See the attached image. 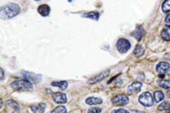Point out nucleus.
<instances>
[{
    "label": "nucleus",
    "mask_w": 170,
    "mask_h": 113,
    "mask_svg": "<svg viewBox=\"0 0 170 113\" xmlns=\"http://www.w3.org/2000/svg\"><path fill=\"white\" fill-rule=\"evenodd\" d=\"M20 12V6L17 4H10L1 8L0 17L2 19H11Z\"/></svg>",
    "instance_id": "f257e3e1"
},
{
    "label": "nucleus",
    "mask_w": 170,
    "mask_h": 113,
    "mask_svg": "<svg viewBox=\"0 0 170 113\" xmlns=\"http://www.w3.org/2000/svg\"><path fill=\"white\" fill-rule=\"evenodd\" d=\"M10 86L16 91H28L32 89V84L28 80H18L12 82Z\"/></svg>",
    "instance_id": "f03ea898"
},
{
    "label": "nucleus",
    "mask_w": 170,
    "mask_h": 113,
    "mask_svg": "<svg viewBox=\"0 0 170 113\" xmlns=\"http://www.w3.org/2000/svg\"><path fill=\"white\" fill-rule=\"evenodd\" d=\"M139 101L141 105H143L144 106H146V107L152 106L153 103H154L152 96H151V94L149 92L143 93L139 97Z\"/></svg>",
    "instance_id": "7ed1b4c3"
},
{
    "label": "nucleus",
    "mask_w": 170,
    "mask_h": 113,
    "mask_svg": "<svg viewBox=\"0 0 170 113\" xmlns=\"http://www.w3.org/2000/svg\"><path fill=\"white\" fill-rule=\"evenodd\" d=\"M117 48L120 53H126L128 52L129 48H131V44L129 41H128L125 38H120L118 41L117 42Z\"/></svg>",
    "instance_id": "20e7f679"
},
{
    "label": "nucleus",
    "mask_w": 170,
    "mask_h": 113,
    "mask_svg": "<svg viewBox=\"0 0 170 113\" xmlns=\"http://www.w3.org/2000/svg\"><path fill=\"white\" fill-rule=\"evenodd\" d=\"M112 103L115 106H125L129 103V98L125 94H118L112 99Z\"/></svg>",
    "instance_id": "39448f33"
},
{
    "label": "nucleus",
    "mask_w": 170,
    "mask_h": 113,
    "mask_svg": "<svg viewBox=\"0 0 170 113\" xmlns=\"http://www.w3.org/2000/svg\"><path fill=\"white\" fill-rule=\"evenodd\" d=\"M156 72L159 74H163V76L169 75L170 74V64L167 62H160L158 65H156Z\"/></svg>",
    "instance_id": "423d86ee"
},
{
    "label": "nucleus",
    "mask_w": 170,
    "mask_h": 113,
    "mask_svg": "<svg viewBox=\"0 0 170 113\" xmlns=\"http://www.w3.org/2000/svg\"><path fill=\"white\" fill-rule=\"evenodd\" d=\"M109 75H110V71H105V72H101L100 74H99V75L95 76L94 77H92L91 79H89V80H88V82H89L90 84L96 83V82H100V81H101L103 79L106 78L107 77H109Z\"/></svg>",
    "instance_id": "0eeeda50"
},
{
    "label": "nucleus",
    "mask_w": 170,
    "mask_h": 113,
    "mask_svg": "<svg viewBox=\"0 0 170 113\" xmlns=\"http://www.w3.org/2000/svg\"><path fill=\"white\" fill-rule=\"evenodd\" d=\"M53 99L54 101L57 104H64L66 102V95L63 93H55L53 94Z\"/></svg>",
    "instance_id": "6e6552de"
},
{
    "label": "nucleus",
    "mask_w": 170,
    "mask_h": 113,
    "mask_svg": "<svg viewBox=\"0 0 170 113\" xmlns=\"http://www.w3.org/2000/svg\"><path fill=\"white\" fill-rule=\"evenodd\" d=\"M23 75L27 78V80L32 81V82H35V83H37L39 82L41 80V77H42L40 75H37V74H34L32 72H24Z\"/></svg>",
    "instance_id": "1a4fd4ad"
},
{
    "label": "nucleus",
    "mask_w": 170,
    "mask_h": 113,
    "mask_svg": "<svg viewBox=\"0 0 170 113\" xmlns=\"http://www.w3.org/2000/svg\"><path fill=\"white\" fill-rule=\"evenodd\" d=\"M141 86H142L141 82H133L131 85L129 86V88H128V92H129V94H134V93L139 92V90L141 89Z\"/></svg>",
    "instance_id": "9d476101"
},
{
    "label": "nucleus",
    "mask_w": 170,
    "mask_h": 113,
    "mask_svg": "<svg viewBox=\"0 0 170 113\" xmlns=\"http://www.w3.org/2000/svg\"><path fill=\"white\" fill-rule=\"evenodd\" d=\"M144 35H145V30H144V28H143L141 26L137 27L135 31L132 33L133 37L135 38L138 41H140V40H141V38H142V37Z\"/></svg>",
    "instance_id": "9b49d317"
},
{
    "label": "nucleus",
    "mask_w": 170,
    "mask_h": 113,
    "mask_svg": "<svg viewBox=\"0 0 170 113\" xmlns=\"http://www.w3.org/2000/svg\"><path fill=\"white\" fill-rule=\"evenodd\" d=\"M37 11L38 13L43 15V16H48L49 15V12H50V8L48 4H42L40 5L38 9H37Z\"/></svg>",
    "instance_id": "f8f14e48"
},
{
    "label": "nucleus",
    "mask_w": 170,
    "mask_h": 113,
    "mask_svg": "<svg viewBox=\"0 0 170 113\" xmlns=\"http://www.w3.org/2000/svg\"><path fill=\"white\" fill-rule=\"evenodd\" d=\"M46 108V105L44 103H41L37 106H31V110L33 111L34 113H44Z\"/></svg>",
    "instance_id": "ddd939ff"
},
{
    "label": "nucleus",
    "mask_w": 170,
    "mask_h": 113,
    "mask_svg": "<svg viewBox=\"0 0 170 113\" xmlns=\"http://www.w3.org/2000/svg\"><path fill=\"white\" fill-rule=\"evenodd\" d=\"M86 103L89 105V106H93V105H99L101 104L102 99L100 98H95V97H90L86 99Z\"/></svg>",
    "instance_id": "4468645a"
},
{
    "label": "nucleus",
    "mask_w": 170,
    "mask_h": 113,
    "mask_svg": "<svg viewBox=\"0 0 170 113\" xmlns=\"http://www.w3.org/2000/svg\"><path fill=\"white\" fill-rule=\"evenodd\" d=\"M162 37L164 40L170 41V27H165L162 31Z\"/></svg>",
    "instance_id": "2eb2a0df"
},
{
    "label": "nucleus",
    "mask_w": 170,
    "mask_h": 113,
    "mask_svg": "<svg viewBox=\"0 0 170 113\" xmlns=\"http://www.w3.org/2000/svg\"><path fill=\"white\" fill-rule=\"evenodd\" d=\"M53 86H56L58 88H60L61 90H65L67 89L68 82L66 81H59V82H53L51 83Z\"/></svg>",
    "instance_id": "dca6fc26"
},
{
    "label": "nucleus",
    "mask_w": 170,
    "mask_h": 113,
    "mask_svg": "<svg viewBox=\"0 0 170 113\" xmlns=\"http://www.w3.org/2000/svg\"><path fill=\"white\" fill-rule=\"evenodd\" d=\"M83 17L89 18V19H93V20H98L100 17V14L98 12H95V11H91V12H88V13H85L83 15Z\"/></svg>",
    "instance_id": "f3484780"
},
{
    "label": "nucleus",
    "mask_w": 170,
    "mask_h": 113,
    "mask_svg": "<svg viewBox=\"0 0 170 113\" xmlns=\"http://www.w3.org/2000/svg\"><path fill=\"white\" fill-rule=\"evenodd\" d=\"M144 51H145V48H143L140 44H138L135 47V48H134V54L137 57H140V56L144 54Z\"/></svg>",
    "instance_id": "a211bd4d"
},
{
    "label": "nucleus",
    "mask_w": 170,
    "mask_h": 113,
    "mask_svg": "<svg viewBox=\"0 0 170 113\" xmlns=\"http://www.w3.org/2000/svg\"><path fill=\"white\" fill-rule=\"evenodd\" d=\"M154 99H155L156 102H160L161 100L164 99V94L161 91H156L154 93Z\"/></svg>",
    "instance_id": "6ab92c4d"
},
{
    "label": "nucleus",
    "mask_w": 170,
    "mask_h": 113,
    "mask_svg": "<svg viewBox=\"0 0 170 113\" xmlns=\"http://www.w3.org/2000/svg\"><path fill=\"white\" fill-rule=\"evenodd\" d=\"M162 10H163V13H168L170 11V0H167L165 2H163V5H162Z\"/></svg>",
    "instance_id": "aec40b11"
},
{
    "label": "nucleus",
    "mask_w": 170,
    "mask_h": 113,
    "mask_svg": "<svg viewBox=\"0 0 170 113\" xmlns=\"http://www.w3.org/2000/svg\"><path fill=\"white\" fill-rule=\"evenodd\" d=\"M159 85L163 89H170V80H161Z\"/></svg>",
    "instance_id": "412c9836"
},
{
    "label": "nucleus",
    "mask_w": 170,
    "mask_h": 113,
    "mask_svg": "<svg viewBox=\"0 0 170 113\" xmlns=\"http://www.w3.org/2000/svg\"><path fill=\"white\" fill-rule=\"evenodd\" d=\"M158 110L159 111H168V110H170V103L167 102V101L163 102V104L160 105Z\"/></svg>",
    "instance_id": "4be33fe9"
},
{
    "label": "nucleus",
    "mask_w": 170,
    "mask_h": 113,
    "mask_svg": "<svg viewBox=\"0 0 170 113\" xmlns=\"http://www.w3.org/2000/svg\"><path fill=\"white\" fill-rule=\"evenodd\" d=\"M6 104L8 105V106H10V107H12L14 110H15V111H19V108H20V107H19V105H18L16 102H15L14 100H9Z\"/></svg>",
    "instance_id": "5701e85b"
},
{
    "label": "nucleus",
    "mask_w": 170,
    "mask_h": 113,
    "mask_svg": "<svg viewBox=\"0 0 170 113\" xmlns=\"http://www.w3.org/2000/svg\"><path fill=\"white\" fill-rule=\"evenodd\" d=\"M52 113H66V109L65 106H58L52 111Z\"/></svg>",
    "instance_id": "b1692460"
},
{
    "label": "nucleus",
    "mask_w": 170,
    "mask_h": 113,
    "mask_svg": "<svg viewBox=\"0 0 170 113\" xmlns=\"http://www.w3.org/2000/svg\"><path fill=\"white\" fill-rule=\"evenodd\" d=\"M101 109L98 108V107H93L91 109L88 110V113H100Z\"/></svg>",
    "instance_id": "393cba45"
},
{
    "label": "nucleus",
    "mask_w": 170,
    "mask_h": 113,
    "mask_svg": "<svg viewBox=\"0 0 170 113\" xmlns=\"http://www.w3.org/2000/svg\"><path fill=\"white\" fill-rule=\"evenodd\" d=\"M165 24H166L168 27H170V14L167 15L166 19H165Z\"/></svg>",
    "instance_id": "a878e982"
},
{
    "label": "nucleus",
    "mask_w": 170,
    "mask_h": 113,
    "mask_svg": "<svg viewBox=\"0 0 170 113\" xmlns=\"http://www.w3.org/2000/svg\"><path fill=\"white\" fill-rule=\"evenodd\" d=\"M114 113H129V111H127L124 109H118V110H117L116 111H114Z\"/></svg>",
    "instance_id": "bb28decb"
},
{
    "label": "nucleus",
    "mask_w": 170,
    "mask_h": 113,
    "mask_svg": "<svg viewBox=\"0 0 170 113\" xmlns=\"http://www.w3.org/2000/svg\"><path fill=\"white\" fill-rule=\"evenodd\" d=\"M0 71H1V80H3V75H4V73H3V69H1Z\"/></svg>",
    "instance_id": "cd10ccee"
},
{
    "label": "nucleus",
    "mask_w": 170,
    "mask_h": 113,
    "mask_svg": "<svg viewBox=\"0 0 170 113\" xmlns=\"http://www.w3.org/2000/svg\"><path fill=\"white\" fill-rule=\"evenodd\" d=\"M14 113H20V112H19V111H14Z\"/></svg>",
    "instance_id": "c85d7f7f"
},
{
    "label": "nucleus",
    "mask_w": 170,
    "mask_h": 113,
    "mask_svg": "<svg viewBox=\"0 0 170 113\" xmlns=\"http://www.w3.org/2000/svg\"><path fill=\"white\" fill-rule=\"evenodd\" d=\"M168 96H169V97H170V91H169V92H168Z\"/></svg>",
    "instance_id": "c756f323"
},
{
    "label": "nucleus",
    "mask_w": 170,
    "mask_h": 113,
    "mask_svg": "<svg viewBox=\"0 0 170 113\" xmlns=\"http://www.w3.org/2000/svg\"><path fill=\"white\" fill-rule=\"evenodd\" d=\"M168 113H170V111H168Z\"/></svg>",
    "instance_id": "7c9ffc66"
}]
</instances>
